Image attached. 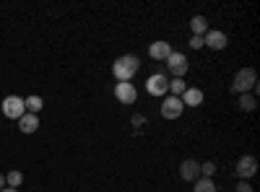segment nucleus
Masks as SVG:
<instances>
[{"mask_svg":"<svg viewBox=\"0 0 260 192\" xmlns=\"http://www.w3.org/2000/svg\"><path fill=\"white\" fill-rule=\"evenodd\" d=\"M164 62H167V70L175 75V78H185V73H187V68H190V62H187V57H185L182 52H172Z\"/></svg>","mask_w":260,"mask_h":192,"instance_id":"obj_4","label":"nucleus"},{"mask_svg":"<svg viewBox=\"0 0 260 192\" xmlns=\"http://www.w3.org/2000/svg\"><path fill=\"white\" fill-rule=\"evenodd\" d=\"M182 109H185V104H182V99H177V96H167V99L161 101V117H164V120H177V117H182Z\"/></svg>","mask_w":260,"mask_h":192,"instance_id":"obj_6","label":"nucleus"},{"mask_svg":"<svg viewBox=\"0 0 260 192\" xmlns=\"http://www.w3.org/2000/svg\"><path fill=\"white\" fill-rule=\"evenodd\" d=\"M195 192H216L213 179H208V177H198V179H195Z\"/></svg>","mask_w":260,"mask_h":192,"instance_id":"obj_18","label":"nucleus"},{"mask_svg":"<svg viewBox=\"0 0 260 192\" xmlns=\"http://www.w3.org/2000/svg\"><path fill=\"white\" fill-rule=\"evenodd\" d=\"M3 187H8V184H6V174H0V189Z\"/></svg>","mask_w":260,"mask_h":192,"instance_id":"obj_24","label":"nucleus"},{"mask_svg":"<svg viewBox=\"0 0 260 192\" xmlns=\"http://www.w3.org/2000/svg\"><path fill=\"white\" fill-rule=\"evenodd\" d=\"M180 177L185 179V182H195L201 177V161H195V159H185L182 164H180Z\"/></svg>","mask_w":260,"mask_h":192,"instance_id":"obj_9","label":"nucleus"},{"mask_svg":"<svg viewBox=\"0 0 260 192\" xmlns=\"http://www.w3.org/2000/svg\"><path fill=\"white\" fill-rule=\"evenodd\" d=\"M237 192H255V189L250 187V182H242V179H240V184H237Z\"/></svg>","mask_w":260,"mask_h":192,"instance_id":"obj_22","label":"nucleus"},{"mask_svg":"<svg viewBox=\"0 0 260 192\" xmlns=\"http://www.w3.org/2000/svg\"><path fill=\"white\" fill-rule=\"evenodd\" d=\"M24 106H26L29 114H39V109L45 106V101H42V96H29V99H24Z\"/></svg>","mask_w":260,"mask_h":192,"instance_id":"obj_17","label":"nucleus"},{"mask_svg":"<svg viewBox=\"0 0 260 192\" xmlns=\"http://www.w3.org/2000/svg\"><path fill=\"white\" fill-rule=\"evenodd\" d=\"M0 106H3V114L8 120H21L26 114V106H24V99L21 96H6Z\"/></svg>","mask_w":260,"mask_h":192,"instance_id":"obj_3","label":"nucleus"},{"mask_svg":"<svg viewBox=\"0 0 260 192\" xmlns=\"http://www.w3.org/2000/svg\"><path fill=\"white\" fill-rule=\"evenodd\" d=\"M257 174V161L255 156H242L240 161H237V177H240L242 182H247L250 177Z\"/></svg>","mask_w":260,"mask_h":192,"instance_id":"obj_7","label":"nucleus"},{"mask_svg":"<svg viewBox=\"0 0 260 192\" xmlns=\"http://www.w3.org/2000/svg\"><path fill=\"white\" fill-rule=\"evenodd\" d=\"M146 91H148L151 96H164V94L169 91V78H167L164 73L148 75V81H146Z\"/></svg>","mask_w":260,"mask_h":192,"instance_id":"obj_5","label":"nucleus"},{"mask_svg":"<svg viewBox=\"0 0 260 192\" xmlns=\"http://www.w3.org/2000/svg\"><path fill=\"white\" fill-rule=\"evenodd\" d=\"M0 192H18V189H13V187H3V189H0Z\"/></svg>","mask_w":260,"mask_h":192,"instance_id":"obj_25","label":"nucleus"},{"mask_svg":"<svg viewBox=\"0 0 260 192\" xmlns=\"http://www.w3.org/2000/svg\"><path fill=\"white\" fill-rule=\"evenodd\" d=\"M141 68V57L138 55H122L112 62V75L117 78V83H130V78H133Z\"/></svg>","mask_w":260,"mask_h":192,"instance_id":"obj_1","label":"nucleus"},{"mask_svg":"<svg viewBox=\"0 0 260 192\" xmlns=\"http://www.w3.org/2000/svg\"><path fill=\"white\" fill-rule=\"evenodd\" d=\"M255 86H257V73L252 70V68H242V70H237V75H234V81H232V91L234 94H250V91H255Z\"/></svg>","mask_w":260,"mask_h":192,"instance_id":"obj_2","label":"nucleus"},{"mask_svg":"<svg viewBox=\"0 0 260 192\" xmlns=\"http://www.w3.org/2000/svg\"><path fill=\"white\" fill-rule=\"evenodd\" d=\"M190 31H192V36H206L208 34V18L206 16H195L190 21Z\"/></svg>","mask_w":260,"mask_h":192,"instance_id":"obj_14","label":"nucleus"},{"mask_svg":"<svg viewBox=\"0 0 260 192\" xmlns=\"http://www.w3.org/2000/svg\"><path fill=\"white\" fill-rule=\"evenodd\" d=\"M172 52H175V50H172V45H169V42H164V39L154 42V45L148 47V57H151V60H159V62H164Z\"/></svg>","mask_w":260,"mask_h":192,"instance_id":"obj_11","label":"nucleus"},{"mask_svg":"<svg viewBox=\"0 0 260 192\" xmlns=\"http://www.w3.org/2000/svg\"><path fill=\"white\" fill-rule=\"evenodd\" d=\"M255 106H257V99H255V94H242L240 96V109L242 112H255Z\"/></svg>","mask_w":260,"mask_h":192,"instance_id":"obj_15","label":"nucleus"},{"mask_svg":"<svg viewBox=\"0 0 260 192\" xmlns=\"http://www.w3.org/2000/svg\"><path fill=\"white\" fill-rule=\"evenodd\" d=\"M133 125H146V117H141V114H136V117H133Z\"/></svg>","mask_w":260,"mask_h":192,"instance_id":"obj_23","label":"nucleus"},{"mask_svg":"<svg viewBox=\"0 0 260 192\" xmlns=\"http://www.w3.org/2000/svg\"><path fill=\"white\" fill-rule=\"evenodd\" d=\"M203 45L211 47V50H224L229 42H226V34L219 31V29H208V34L203 36Z\"/></svg>","mask_w":260,"mask_h":192,"instance_id":"obj_10","label":"nucleus"},{"mask_svg":"<svg viewBox=\"0 0 260 192\" xmlns=\"http://www.w3.org/2000/svg\"><path fill=\"white\" fill-rule=\"evenodd\" d=\"M190 47L192 50H201L203 47V36H190Z\"/></svg>","mask_w":260,"mask_h":192,"instance_id":"obj_21","label":"nucleus"},{"mask_svg":"<svg viewBox=\"0 0 260 192\" xmlns=\"http://www.w3.org/2000/svg\"><path fill=\"white\" fill-rule=\"evenodd\" d=\"M185 106H201L203 104V89H195V86H187V91L180 96Z\"/></svg>","mask_w":260,"mask_h":192,"instance_id":"obj_12","label":"nucleus"},{"mask_svg":"<svg viewBox=\"0 0 260 192\" xmlns=\"http://www.w3.org/2000/svg\"><path fill=\"white\" fill-rule=\"evenodd\" d=\"M21 182H24V174H21V172H16V169L6 174V184H8V187H13V189H16Z\"/></svg>","mask_w":260,"mask_h":192,"instance_id":"obj_19","label":"nucleus"},{"mask_svg":"<svg viewBox=\"0 0 260 192\" xmlns=\"http://www.w3.org/2000/svg\"><path fill=\"white\" fill-rule=\"evenodd\" d=\"M213 174H216V164H213V161H203V164H201V177H208V179H211Z\"/></svg>","mask_w":260,"mask_h":192,"instance_id":"obj_20","label":"nucleus"},{"mask_svg":"<svg viewBox=\"0 0 260 192\" xmlns=\"http://www.w3.org/2000/svg\"><path fill=\"white\" fill-rule=\"evenodd\" d=\"M18 127H21V133H26V135H31V133H37V127H39V114H24L18 120Z\"/></svg>","mask_w":260,"mask_h":192,"instance_id":"obj_13","label":"nucleus"},{"mask_svg":"<svg viewBox=\"0 0 260 192\" xmlns=\"http://www.w3.org/2000/svg\"><path fill=\"white\" fill-rule=\"evenodd\" d=\"M169 91H172V96H182L185 91H187V83H185V78H172L169 81Z\"/></svg>","mask_w":260,"mask_h":192,"instance_id":"obj_16","label":"nucleus"},{"mask_svg":"<svg viewBox=\"0 0 260 192\" xmlns=\"http://www.w3.org/2000/svg\"><path fill=\"white\" fill-rule=\"evenodd\" d=\"M115 99L120 104H136L138 89L133 86V83H117V86H115Z\"/></svg>","mask_w":260,"mask_h":192,"instance_id":"obj_8","label":"nucleus"}]
</instances>
